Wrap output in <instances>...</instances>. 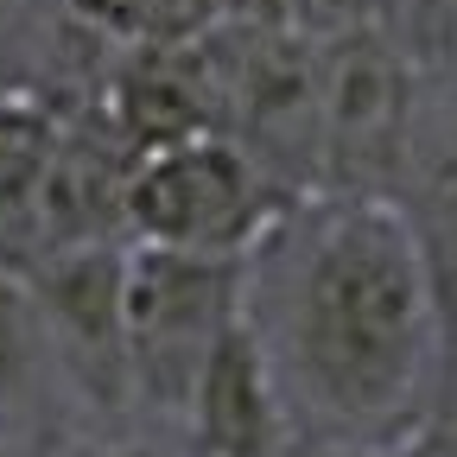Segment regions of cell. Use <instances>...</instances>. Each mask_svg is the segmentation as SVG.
I'll use <instances>...</instances> for the list:
<instances>
[{
	"label": "cell",
	"instance_id": "1",
	"mask_svg": "<svg viewBox=\"0 0 457 457\" xmlns=\"http://www.w3.org/2000/svg\"><path fill=\"white\" fill-rule=\"evenodd\" d=\"M242 330L267 362L293 451L407 457L438 420V261L400 197H293L242 254Z\"/></svg>",
	"mask_w": 457,
	"mask_h": 457
},
{
	"label": "cell",
	"instance_id": "2",
	"mask_svg": "<svg viewBox=\"0 0 457 457\" xmlns=\"http://www.w3.org/2000/svg\"><path fill=\"white\" fill-rule=\"evenodd\" d=\"M236 318H242V254H185L153 242L121 248L114 337H121V381L146 407L179 420L204 356Z\"/></svg>",
	"mask_w": 457,
	"mask_h": 457
},
{
	"label": "cell",
	"instance_id": "3",
	"mask_svg": "<svg viewBox=\"0 0 457 457\" xmlns=\"http://www.w3.org/2000/svg\"><path fill=\"white\" fill-rule=\"evenodd\" d=\"M286 204L293 191L273 185L228 134H185L134 153L121 185V236L185 254H248Z\"/></svg>",
	"mask_w": 457,
	"mask_h": 457
},
{
	"label": "cell",
	"instance_id": "4",
	"mask_svg": "<svg viewBox=\"0 0 457 457\" xmlns=\"http://www.w3.org/2000/svg\"><path fill=\"white\" fill-rule=\"evenodd\" d=\"M420 71L369 26L318 38V191L394 197Z\"/></svg>",
	"mask_w": 457,
	"mask_h": 457
},
{
	"label": "cell",
	"instance_id": "5",
	"mask_svg": "<svg viewBox=\"0 0 457 457\" xmlns=\"http://www.w3.org/2000/svg\"><path fill=\"white\" fill-rule=\"evenodd\" d=\"M179 426L191 438V457H293L279 394L267 381V362L254 350V337L242 330V318L204 356Z\"/></svg>",
	"mask_w": 457,
	"mask_h": 457
},
{
	"label": "cell",
	"instance_id": "6",
	"mask_svg": "<svg viewBox=\"0 0 457 457\" xmlns=\"http://www.w3.org/2000/svg\"><path fill=\"white\" fill-rule=\"evenodd\" d=\"M64 108L45 96H0V267H26L32 254V204L45 159L57 146Z\"/></svg>",
	"mask_w": 457,
	"mask_h": 457
},
{
	"label": "cell",
	"instance_id": "7",
	"mask_svg": "<svg viewBox=\"0 0 457 457\" xmlns=\"http://www.w3.org/2000/svg\"><path fill=\"white\" fill-rule=\"evenodd\" d=\"M51 330H45V312L32 299L26 273H7L0 267V400H32L38 381L51 375Z\"/></svg>",
	"mask_w": 457,
	"mask_h": 457
},
{
	"label": "cell",
	"instance_id": "8",
	"mask_svg": "<svg viewBox=\"0 0 457 457\" xmlns=\"http://www.w3.org/2000/svg\"><path fill=\"white\" fill-rule=\"evenodd\" d=\"M362 26L381 45H394L420 77L451 71L457 57V0H369Z\"/></svg>",
	"mask_w": 457,
	"mask_h": 457
},
{
	"label": "cell",
	"instance_id": "9",
	"mask_svg": "<svg viewBox=\"0 0 457 457\" xmlns=\"http://www.w3.org/2000/svg\"><path fill=\"white\" fill-rule=\"evenodd\" d=\"M222 13V0H146L140 7V38H197Z\"/></svg>",
	"mask_w": 457,
	"mask_h": 457
},
{
	"label": "cell",
	"instance_id": "10",
	"mask_svg": "<svg viewBox=\"0 0 457 457\" xmlns=\"http://www.w3.org/2000/svg\"><path fill=\"white\" fill-rule=\"evenodd\" d=\"M83 32H96L102 45H114V38H140V7L146 0H57Z\"/></svg>",
	"mask_w": 457,
	"mask_h": 457
},
{
	"label": "cell",
	"instance_id": "11",
	"mask_svg": "<svg viewBox=\"0 0 457 457\" xmlns=\"http://www.w3.org/2000/svg\"><path fill=\"white\" fill-rule=\"evenodd\" d=\"M286 20H293L305 38H330L369 20V0H286Z\"/></svg>",
	"mask_w": 457,
	"mask_h": 457
},
{
	"label": "cell",
	"instance_id": "12",
	"mask_svg": "<svg viewBox=\"0 0 457 457\" xmlns=\"http://www.w3.org/2000/svg\"><path fill=\"white\" fill-rule=\"evenodd\" d=\"M0 457H13V445H7V432H0Z\"/></svg>",
	"mask_w": 457,
	"mask_h": 457
},
{
	"label": "cell",
	"instance_id": "13",
	"mask_svg": "<svg viewBox=\"0 0 457 457\" xmlns=\"http://www.w3.org/2000/svg\"><path fill=\"white\" fill-rule=\"evenodd\" d=\"M7 7H26V0H7Z\"/></svg>",
	"mask_w": 457,
	"mask_h": 457
},
{
	"label": "cell",
	"instance_id": "14",
	"mask_svg": "<svg viewBox=\"0 0 457 457\" xmlns=\"http://www.w3.org/2000/svg\"><path fill=\"white\" fill-rule=\"evenodd\" d=\"M451 77H457V57H451Z\"/></svg>",
	"mask_w": 457,
	"mask_h": 457
}]
</instances>
